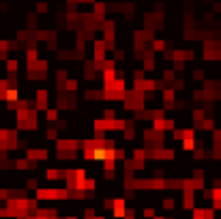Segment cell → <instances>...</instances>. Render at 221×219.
Masks as SVG:
<instances>
[{"label": "cell", "mask_w": 221, "mask_h": 219, "mask_svg": "<svg viewBox=\"0 0 221 219\" xmlns=\"http://www.w3.org/2000/svg\"><path fill=\"white\" fill-rule=\"evenodd\" d=\"M58 118H60V112L54 110V107H47V120L49 123H58Z\"/></svg>", "instance_id": "6da1fadb"}]
</instances>
